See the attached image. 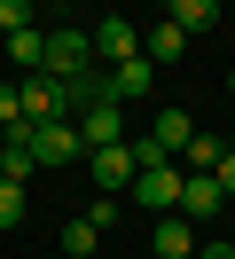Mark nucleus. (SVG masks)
<instances>
[{
  "instance_id": "7",
  "label": "nucleus",
  "mask_w": 235,
  "mask_h": 259,
  "mask_svg": "<svg viewBox=\"0 0 235 259\" xmlns=\"http://www.w3.org/2000/svg\"><path fill=\"white\" fill-rule=\"evenodd\" d=\"M157 259H196V220L188 212H157Z\"/></svg>"
},
{
  "instance_id": "18",
  "label": "nucleus",
  "mask_w": 235,
  "mask_h": 259,
  "mask_svg": "<svg viewBox=\"0 0 235 259\" xmlns=\"http://www.w3.org/2000/svg\"><path fill=\"white\" fill-rule=\"evenodd\" d=\"M125 149H133V165H141V173H149V165H172V157H165V142H157V134H133V142H125Z\"/></svg>"
},
{
  "instance_id": "20",
  "label": "nucleus",
  "mask_w": 235,
  "mask_h": 259,
  "mask_svg": "<svg viewBox=\"0 0 235 259\" xmlns=\"http://www.w3.org/2000/svg\"><path fill=\"white\" fill-rule=\"evenodd\" d=\"M24 24H31V0H0V39L24 32Z\"/></svg>"
},
{
  "instance_id": "16",
  "label": "nucleus",
  "mask_w": 235,
  "mask_h": 259,
  "mask_svg": "<svg viewBox=\"0 0 235 259\" xmlns=\"http://www.w3.org/2000/svg\"><path fill=\"white\" fill-rule=\"evenodd\" d=\"M16 126H24V87H16V79H0V142H8Z\"/></svg>"
},
{
  "instance_id": "9",
  "label": "nucleus",
  "mask_w": 235,
  "mask_h": 259,
  "mask_svg": "<svg viewBox=\"0 0 235 259\" xmlns=\"http://www.w3.org/2000/svg\"><path fill=\"white\" fill-rule=\"evenodd\" d=\"M94 55H102V63H125V55H141V32H133V24H125V16H110V24H94Z\"/></svg>"
},
{
  "instance_id": "22",
  "label": "nucleus",
  "mask_w": 235,
  "mask_h": 259,
  "mask_svg": "<svg viewBox=\"0 0 235 259\" xmlns=\"http://www.w3.org/2000/svg\"><path fill=\"white\" fill-rule=\"evenodd\" d=\"M196 259H235V243H196Z\"/></svg>"
},
{
  "instance_id": "3",
  "label": "nucleus",
  "mask_w": 235,
  "mask_h": 259,
  "mask_svg": "<svg viewBox=\"0 0 235 259\" xmlns=\"http://www.w3.org/2000/svg\"><path fill=\"white\" fill-rule=\"evenodd\" d=\"M86 63H94V39H86V32H63V24H55V32H47V63H39V71H47V79H78Z\"/></svg>"
},
{
  "instance_id": "17",
  "label": "nucleus",
  "mask_w": 235,
  "mask_h": 259,
  "mask_svg": "<svg viewBox=\"0 0 235 259\" xmlns=\"http://www.w3.org/2000/svg\"><path fill=\"white\" fill-rule=\"evenodd\" d=\"M219 149H227V142H212V134H196V142H188L180 157H188V173H212V165H219Z\"/></svg>"
},
{
  "instance_id": "14",
  "label": "nucleus",
  "mask_w": 235,
  "mask_h": 259,
  "mask_svg": "<svg viewBox=\"0 0 235 259\" xmlns=\"http://www.w3.org/2000/svg\"><path fill=\"white\" fill-rule=\"evenodd\" d=\"M165 16L180 24V32H212V24H219V0H172Z\"/></svg>"
},
{
  "instance_id": "24",
  "label": "nucleus",
  "mask_w": 235,
  "mask_h": 259,
  "mask_svg": "<svg viewBox=\"0 0 235 259\" xmlns=\"http://www.w3.org/2000/svg\"><path fill=\"white\" fill-rule=\"evenodd\" d=\"M227 204H235V196H227Z\"/></svg>"
},
{
  "instance_id": "4",
  "label": "nucleus",
  "mask_w": 235,
  "mask_h": 259,
  "mask_svg": "<svg viewBox=\"0 0 235 259\" xmlns=\"http://www.w3.org/2000/svg\"><path fill=\"white\" fill-rule=\"evenodd\" d=\"M16 87H24V118H31V126H47V118H71V87H63V79L31 71V79H16Z\"/></svg>"
},
{
  "instance_id": "8",
  "label": "nucleus",
  "mask_w": 235,
  "mask_h": 259,
  "mask_svg": "<svg viewBox=\"0 0 235 259\" xmlns=\"http://www.w3.org/2000/svg\"><path fill=\"white\" fill-rule=\"evenodd\" d=\"M180 212L188 220H212V212H227V189H219L212 173H188L180 181Z\"/></svg>"
},
{
  "instance_id": "6",
  "label": "nucleus",
  "mask_w": 235,
  "mask_h": 259,
  "mask_svg": "<svg viewBox=\"0 0 235 259\" xmlns=\"http://www.w3.org/2000/svg\"><path fill=\"white\" fill-rule=\"evenodd\" d=\"M71 126H78L86 149H110V142H125V102H94V110H78Z\"/></svg>"
},
{
  "instance_id": "2",
  "label": "nucleus",
  "mask_w": 235,
  "mask_h": 259,
  "mask_svg": "<svg viewBox=\"0 0 235 259\" xmlns=\"http://www.w3.org/2000/svg\"><path fill=\"white\" fill-rule=\"evenodd\" d=\"M86 173H94V189H102V196H125L141 165H133V149H125V142H110V149H86Z\"/></svg>"
},
{
  "instance_id": "5",
  "label": "nucleus",
  "mask_w": 235,
  "mask_h": 259,
  "mask_svg": "<svg viewBox=\"0 0 235 259\" xmlns=\"http://www.w3.org/2000/svg\"><path fill=\"white\" fill-rule=\"evenodd\" d=\"M180 181L188 173H172V165H149V173H133V204H149V212H180Z\"/></svg>"
},
{
  "instance_id": "13",
  "label": "nucleus",
  "mask_w": 235,
  "mask_h": 259,
  "mask_svg": "<svg viewBox=\"0 0 235 259\" xmlns=\"http://www.w3.org/2000/svg\"><path fill=\"white\" fill-rule=\"evenodd\" d=\"M149 134L165 142V157H180V149L196 142V118H188V110H157V126H149Z\"/></svg>"
},
{
  "instance_id": "25",
  "label": "nucleus",
  "mask_w": 235,
  "mask_h": 259,
  "mask_svg": "<svg viewBox=\"0 0 235 259\" xmlns=\"http://www.w3.org/2000/svg\"><path fill=\"white\" fill-rule=\"evenodd\" d=\"M165 8H172V0H165Z\"/></svg>"
},
{
  "instance_id": "12",
  "label": "nucleus",
  "mask_w": 235,
  "mask_h": 259,
  "mask_svg": "<svg viewBox=\"0 0 235 259\" xmlns=\"http://www.w3.org/2000/svg\"><path fill=\"white\" fill-rule=\"evenodd\" d=\"M0 55H8L16 71H39V63H47V32H39V24H24V32L0 39Z\"/></svg>"
},
{
  "instance_id": "23",
  "label": "nucleus",
  "mask_w": 235,
  "mask_h": 259,
  "mask_svg": "<svg viewBox=\"0 0 235 259\" xmlns=\"http://www.w3.org/2000/svg\"><path fill=\"white\" fill-rule=\"evenodd\" d=\"M227 95H235V71H227Z\"/></svg>"
},
{
  "instance_id": "11",
  "label": "nucleus",
  "mask_w": 235,
  "mask_h": 259,
  "mask_svg": "<svg viewBox=\"0 0 235 259\" xmlns=\"http://www.w3.org/2000/svg\"><path fill=\"white\" fill-rule=\"evenodd\" d=\"M141 55H149L157 71H165V63H180V55H188V32H180V24L165 16V24H157V32H141Z\"/></svg>"
},
{
  "instance_id": "21",
  "label": "nucleus",
  "mask_w": 235,
  "mask_h": 259,
  "mask_svg": "<svg viewBox=\"0 0 235 259\" xmlns=\"http://www.w3.org/2000/svg\"><path fill=\"white\" fill-rule=\"evenodd\" d=\"M212 181H219V189H227V196H235V142H227V149H219V165H212Z\"/></svg>"
},
{
  "instance_id": "10",
  "label": "nucleus",
  "mask_w": 235,
  "mask_h": 259,
  "mask_svg": "<svg viewBox=\"0 0 235 259\" xmlns=\"http://www.w3.org/2000/svg\"><path fill=\"white\" fill-rule=\"evenodd\" d=\"M149 87H157V63H149V55H125V63H110V95H118V102L149 95Z\"/></svg>"
},
{
  "instance_id": "1",
  "label": "nucleus",
  "mask_w": 235,
  "mask_h": 259,
  "mask_svg": "<svg viewBox=\"0 0 235 259\" xmlns=\"http://www.w3.org/2000/svg\"><path fill=\"white\" fill-rule=\"evenodd\" d=\"M8 142H24V149H31V165H47V173L86 157V142H78V126H71V118H47V126H31V118H24Z\"/></svg>"
},
{
  "instance_id": "15",
  "label": "nucleus",
  "mask_w": 235,
  "mask_h": 259,
  "mask_svg": "<svg viewBox=\"0 0 235 259\" xmlns=\"http://www.w3.org/2000/svg\"><path fill=\"white\" fill-rule=\"evenodd\" d=\"M63 251H71V259H94V251H102V228H94L86 212H78V220L63 228Z\"/></svg>"
},
{
  "instance_id": "19",
  "label": "nucleus",
  "mask_w": 235,
  "mask_h": 259,
  "mask_svg": "<svg viewBox=\"0 0 235 259\" xmlns=\"http://www.w3.org/2000/svg\"><path fill=\"white\" fill-rule=\"evenodd\" d=\"M24 220V181H0V228Z\"/></svg>"
}]
</instances>
